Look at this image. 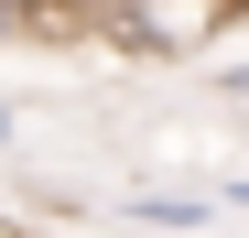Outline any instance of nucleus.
I'll use <instances>...</instances> for the list:
<instances>
[{
	"mask_svg": "<svg viewBox=\"0 0 249 238\" xmlns=\"http://www.w3.org/2000/svg\"><path fill=\"white\" fill-rule=\"evenodd\" d=\"M130 217H141V227H206V217H217V195H152V184H141Z\"/></svg>",
	"mask_w": 249,
	"mask_h": 238,
	"instance_id": "nucleus-1",
	"label": "nucleus"
},
{
	"mask_svg": "<svg viewBox=\"0 0 249 238\" xmlns=\"http://www.w3.org/2000/svg\"><path fill=\"white\" fill-rule=\"evenodd\" d=\"M0 152H11V108H0Z\"/></svg>",
	"mask_w": 249,
	"mask_h": 238,
	"instance_id": "nucleus-3",
	"label": "nucleus"
},
{
	"mask_svg": "<svg viewBox=\"0 0 249 238\" xmlns=\"http://www.w3.org/2000/svg\"><path fill=\"white\" fill-rule=\"evenodd\" d=\"M11 33H33V0H0V44H11Z\"/></svg>",
	"mask_w": 249,
	"mask_h": 238,
	"instance_id": "nucleus-2",
	"label": "nucleus"
}]
</instances>
